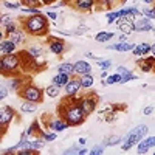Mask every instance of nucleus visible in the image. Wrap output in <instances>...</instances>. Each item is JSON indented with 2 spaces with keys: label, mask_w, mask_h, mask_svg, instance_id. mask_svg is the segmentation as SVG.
<instances>
[{
  "label": "nucleus",
  "mask_w": 155,
  "mask_h": 155,
  "mask_svg": "<svg viewBox=\"0 0 155 155\" xmlns=\"http://www.w3.org/2000/svg\"><path fill=\"white\" fill-rule=\"evenodd\" d=\"M153 155H155V152H153Z\"/></svg>",
  "instance_id": "58"
},
{
  "label": "nucleus",
  "mask_w": 155,
  "mask_h": 155,
  "mask_svg": "<svg viewBox=\"0 0 155 155\" xmlns=\"http://www.w3.org/2000/svg\"><path fill=\"white\" fill-rule=\"evenodd\" d=\"M88 150L87 149H84L81 144L79 146H73V147H70V149H65L64 150V155H84V153H87Z\"/></svg>",
  "instance_id": "28"
},
{
  "label": "nucleus",
  "mask_w": 155,
  "mask_h": 155,
  "mask_svg": "<svg viewBox=\"0 0 155 155\" xmlns=\"http://www.w3.org/2000/svg\"><path fill=\"white\" fill-rule=\"evenodd\" d=\"M135 45L134 44H129V42H118V44H113V45H109V50H115V51H130L134 50Z\"/></svg>",
  "instance_id": "19"
},
{
  "label": "nucleus",
  "mask_w": 155,
  "mask_h": 155,
  "mask_svg": "<svg viewBox=\"0 0 155 155\" xmlns=\"http://www.w3.org/2000/svg\"><path fill=\"white\" fill-rule=\"evenodd\" d=\"M116 73H120L121 74V79H123V84L127 82V81H130V79H137V74H134L130 70H127L126 67H118L116 68Z\"/></svg>",
  "instance_id": "18"
},
{
  "label": "nucleus",
  "mask_w": 155,
  "mask_h": 155,
  "mask_svg": "<svg viewBox=\"0 0 155 155\" xmlns=\"http://www.w3.org/2000/svg\"><path fill=\"white\" fill-rule=\"evenodd\" d=\"M85 56H87V58H95V54H93V53H85Z\"/></svg>",
  "instance_id": "54"
},
{
  "label": "nucleus",
  "mask_w": 155,
  "mask_h": 155,
  "mask_svg": "<svg viewBox=\"0 0 155 155\" xmlns=\"http://www.w3.org/2000/svg\"><path fill=\"white\" fill-rule=\"evenodd\" d=\"M19 96H22L25 101H31L36 104H41L44 101V90L34 84H25L22 90H19Z\"/></svg>",
  "instance_id": "4"
},
{
  "label": "nucleus",
  "mask_w": 155,
  "mask_h": 155,
  "mask_svg": "<svg viewBox=\"0 0 155 155\" xmlns=\"http://www.w3.org/2000/svg\"><path fill=\"white\" fill-rule=\"evenodd\" d=\"M95 84V78L92 73H87V74H81V85L82 88H90V87H93Z\"/></svg>",
  "instance_id": "22"
},
{
  "label": "nucleus",
  "mask_w": 155,
  "mask_h": 155,
  "mask_svg": "<svg viewBox=\"0 0 155 155\" xmlns=\"http://www.w3.org/2000/svg\"><path fill=\"white\" fill-rule=\"evenodd\" d=\"M120 42H127V34L123 33V34L120 36Z\"/></svg>",
  "instance_id": "50"
},
{
  "label": "nucleus",
  "mask_w": 155,
  "mask_h": 155,
  "mask_svg": "<svg viewBox=\"0 0 155 155\" xmlns=\"http://www.w3.org/2000/svg\"><path fill=\"white\" fill-rule=\"evenodd\" d=\"M149 149H152V146H150V143H149V138L146 137V138H143L138 143V149H137V153H147V150Z\"/></svg>",
  "instance_id": "27"
},
{
  "label": "nucleus",
  "mask_w": 155,
  "mask_h": 155,
  "mask_svg": "<svg viewBox=\"0 0 155 155\" xmlns=\"http://www.w3.org/2000/svg\"><path fill=\"white\" fill-rule=\"evenodd\" d=\"M150 9H152V12H153V16H155V3H153V6H152Z\"/></svg>",
  "instance_id": "55"
},
{
  "label": "nucleus",
  "mask_w": 155,
  "mask_h": 155,
  "mask_svg": "<svg viewBox=\"0 0 155 155\" xmlns=\"http://www.w3.org/2000/svg\"><path fill=\"white\" fill-rule=\"evenodd\" d=\"M9 37H11V41L14 42L16 45H22L23 41H25V34H23V31H16V33H12Z\"/></svg>",
  "instance_id": "32"
},
{
  "label": "nucleus",
  "mask_w": 155,
  "mask_h": 155,
  "mask_svg": "<svg viewBox=\"0 0 155 155\" xmlns=\"http://www.w3.org/2000/svg\"><path fill=\"white\" fill-rule=\"evenodd\" d=\"M96 64H98V67H101L102 70H109L112 67V61L110 59H99Z\"/></svg>",
  "instance_id": "38"
},
{
  "label": "nucleus",
  "mask_w": 155,
  "mask_h": 155,
  "mask_svg": "<svg viewBox=\"0 0 155 155\" xmlns=\"http://www.w3.org/2000/svg\"><path fill=\"white\" fill-rule=\"evenodd\" d=\"M85 141H87L85 138H79V144H81V146H84V144H85Z\"/></svg>",
  "instance_id": "52"
},
{
  "label": "nucleus",
  "mask_w": 155,
  "mask_h": 155,
  "mask_svg": "<svg viewBox=\"0 0 155 155\" xmlns=\"http://www.w3.org/2000/svg\"><path fill=\"white\" fill-rule=\"evenodd\" d=\"M152 31H153V36H155V28H153V30H152Z\"/></svg>",
  "instance_id": "56"
},
{
  "label": "nucleus",
  "mask_w": 155,
  "mask_h": 155,
  "mask_svg": "<svg viewBox=\"0 0 155 155\" xmlns=\"http://www.w3.org/2000/svg\"><path fill=\"white\" fill-rule=\"evenodd\" d=\"M132 51H134V54H135V56H144V54L150 53V45L146 44V42L138 44V45H135V48H134Z\"/></svg>",
  "instance_id": "20"
},
{
  "label": "nucleus",
  "mask_w": 155,
  "mask_h": 155,
  "mask_svg": "<svg viewBox=\"0 0 155 155\" xmlns=\"http://www.w3.org/2000/svg\"><path fill=\"white\" fill-rule=\"evenodd\" d=\"M141 2H144V3H153L155 0H141Z\"/></svg>",
  "instance_id": "53"
},
{
  "label": "nucleus",
  "mask_w": 155,
  "mask_h": 155,
  "mask_svg": "<svg viewBox=\"0 0 155 155\" xmlns=\"http://www.w3.org/2000/svg\"><path fill=\"white\" fill-rule=\"evenodd\" d=\"M150 53H152V56H155V44L150 45Z\"/></svg>",
  "instance_id": "51"
},
{
  "label": "nucleus",
  "mask_w": 155,
  "mask_h": 155,
  "mask_svg": "<svg viewBox=\"0 0 155 155\" xmlns=\"http://www.w3.org/2000/svg\"><path fill=\"white\" fill-rule=\"evenodd\" d=\"M51 130L53 132H62V130H65V129L68 127V123L64 120V118H58V120H51L50 121V124H47Z\"/></svg>",
  "instance_id": "13"
},
{
  "label": "nucleus",
  "mask_w": 155,
  "mask_h": 155,
  "mask_svg": "<svg viewBox=\"0 0 155 155\" xmlns=\"http://www.w3.org/2000/svg\"><path fill=\"white\" fill-rule=\"evenodd\" d=\"M147 132H149V127H147L146 124L137 126V127L132 129V130L129 132L126 137H123V146H121V149H123L124 152H127L134 144L140 143V141L147 135Z\"/></svg>",
  "instance_id": "3"
},
{
  "label": "nucleus",
  "mask_w": 155,
  "mask_h": 155,
  "mask_svg": "<svg viewBox=\"0 0 155 155\" xmlns=\"http://www.w3.org/2000/svg\"><path fill=\"white\" fill-rule=\"evenodd\" d=\"M23 85H25V84H23V78H20V76L14 78V79H11V82H9V88L14 90V92H19V90H22Z\"/></svg>",
  "instance_id": "29"
},
{
  "label": "nucleus",
  "mask_w": 155,
  "mask_h": 155,
  "mask_svg": "<svg viewBox=\"0 0 155 155\" xmlns=\"http://www.w3.org/2000/svg\"><path fill=\"white\" fill-rule=\"evenodd\" d=\"M113 36H115V34H113L112 31H101V33H98V34L95 36V41L104 44V42H109L110 39H113Z\"/></svg>",
  "instance_id": "25"
},
{
  "label": "nucleus",
  "mask_w": 155,
  "mask_h": 155,
  "mask_svg": "<svg viewBox=\"0 0 155 155\" xmlns=\"http://www.w3.org/2000/svg\"><path fill=\"white\" fill-rule=\"evenodd\" d=\"M134 28H135V31H138V33H147V31H152L153 30V25L150 23V19H147V17H140V19H137L135 22H134Z\"/></svg>",
  "instance_id": "11"
},
{
  "label": "nucleus",
  "mask_w": 155,
  "mask_h": 155,
  "mask_svg": "<svg viewBox=\"0 0 155 155\" xmlns=\"http://www.w3.org/2000/svg\"><path fill=\"white\" fill-rule=\"evenodd\" d=\"M123 143V137H118V135H110L109 138H106L104 141H102V146L104 147H109V146H116Z\"/></svg>",
  "instance_id": "24"
},
{
  "label": "nucleus",
  "mask_w": 155,
  "mask_h": 155,
  "mask_svg": "<svg viewBox=\"0 0 155 155\" xmlns=\"http://www.w3.org/2000/svg\"><path fill=\"white\" fill-rule=\"evenodd\" d=\"M9 22H11V17H9L8 14H3V16H2V27H5V25L9 23Z\"/></svg>",
  "instance_id": "46"
},
{
  "label": "nucleus",
  "mask_w": 155,
  "mask_h": 155,
  "mask_svg": "<svg viewBox=\"0 0 155 155\" xmlns=\"http://www.w3.org/2000/svg\"><path fill=\"white\" fill-rule=\"evenodd\" d=\"M65 88V95L67 98H71V96H76L78 92L82 88L81 85V79H78V78H70V81L67 82V85L64 87Z\"/></svg>",
  "instance_id": "9"
},
{
  "label": "nucleus",
  "mask_w": 155,
  "mask_h": 155,
  "mask_svg": "<svg viewBox=\"0 0 155 155\" xmlns=\"http://www.w3.org/2000/svg\"><path fill=\"white\" fill-rule=\"evenodd\" d=\"M20 2L25 5V6H28V8H39L42 3H41V0H20Z\"/></svg>",
  "instance_id": "36"
},
{
  "label": "nucleus",
  "mask_w": 155,
  "mask_h": 155,
  "mask_svg": "<svg viewBox=\"0 0 155 155\" xmlns=\"http://www.w3.org/2000/svg\"><path fill=\"white\" fill-rule=\"evenodd\" d=\"M16 44L11 41V39H8V41H2V44H0V51H2V56L5 54H12L16 51Z\"/></svg>",
  "instance_id": "16"
},
{
  "label": "nucleus",
  "mask_w": 155,
  "mask_h": 155,
  "mask_svg": "<svg viewBox=\"0 0 155 155\" xmlns=\"http://www.w3.org/2000/svg\"><path fill=\"white\" fill-rule=\"evenodd\" d=\"M58 71L59 73H67V74L73 76L74 74V64H71V62H62V64L58 65Z\"/></svg>",
  "instance_id": "21"
},
{
  "label": "nucleus",
  "mask_w": 155,
  "mask_h": 155,
  "mask_svg": "<svg viewBox=\"0 0 155 155\" xmlns=\"http://www.w3.org/2000/svg\"><path fill=\"white\" fill-rule=\"evenodd\" d=\"M36 109H37V104L36 102H31V101H25L20 106V110L23 113H33V112H36Z\"/></svg>",
  "instance_id": "30"
},
{
  "label": "nucleus",
  "mask_w": 155,
  "mask_h": 155,
  "mask_svg": "<svg viewBox=\"0 0 155 155\" xmlns=\"http://www.w3.org/2000/svg\"><path fill=\"white\" fill-rule=\"evenodd\" d=\"M2 28H3V33H6V36H11L12 33L19 31V25L16 22H9V23L5 25V27H2Z\"/></svg>",
  "instance_id": "31"
},
{
  "label": "nucleus",
  "mask_w": 155,
  "mask_h": 155,
  "mask_svg": "<svg viewBox=\"0 0 155 155\" xmlns=\"http://www.w3.org/2000/svg\"><path fill=\"white\" fill-rule=\"evenodd\" d=\"M8 96V88H6V85H2L0 87V99H5Z\"/></svg>",
  "instance_id": "43"
},
{
  "label": "nucleus",
  "mask_w": 155,
  "mask_h": 155,
  "mask_svg": "<svg viewBox=\"0 0 155 155\" xmlns=\"http://www.w3.org/2000/svg\"><path fill=\"white\" fill-rule=\"evenodd\" d=\"M115 82L123 84V79H121V74H120V73H115V74H109V76H107L106 84H115Z\"/></svg>",
  "instance_id": "34"
},
{
  "label": "nucleus",
  "mask_w": 155,
  "mask_h": 155,
  "mask_svg": "<svg viewBox=\"0 0 155 155\" xmlns=\"http://www.w3.org/2000/svg\"><path fill=\"white\" fill-rule=\"evenodd\" d=\"M120 17H121L120 9H118V11H115V12H107V23H113L115 20H118Z\"/></svg>",
  "instance_id": "37"
},
{
  "label": "nucleus",
  "mask_w": 155,
  "mask_h": 155,
  "mask_svg": "<svg viewBox=\"0 0 155 155\" xmlns=\"http://www.w3.org/2000/svg\"><path fill=\"white\" fill-rule=\"evenodd\" d=\"M48 50H50L53 54L61 56L64 51H65V42H64L62 39H58V37L48 39Z\"/></svg>",
  "instance_id": "8"
},
{
  "label": "nucleus",
  "mask_w": 155,
  "mask_h": 155,
  "mask_svg": "<svg viewBox=\"0 0 155 155\" xmlns=\"http://www.w3.org/2000/svg\"><path fill=\"white\" fill-rule=\"evenodd\" d=\"M22 11L23 12H28V14L31 16V14H39V12H41V11H39V8H22Z\"/></svg>",
  "instance_id": "42"
},
{
  "label": "nucleus",
  "mask_w": 155,
  "mask_h": 155,
  "mask_svg": "<svg viewBox=\"0 0 155 155\" xmlns=\"http://www.w3.org/2000/svg\"><path fill=\"white\" fill-rule=\"evenodd\" d=\"M59 113L61 118H64L68 126H79L85 121V112L82 110L81 104H79V98H70V102H64L59 107Z\"/></svg>",
  "instance_id": "1"
},
{
  "label": "nucleus",
  "mask_w": 155,
  "mask_h": 155,
  "mask_svg": "<svg viewBox=\"0 0 155 155\" xmlns=\"http://www.w3.org/2000/svg\"><path fill=\"white\" fill-rule=\"evenodd\" d=\"M87 73H92V65L87 61L74 62V74H87Z\"/></svg>",
  "instance_id": "15"
},
{
  "label": "nucleus",
  "mask_w": 155,
  "mask_h": 155,
  "mask_svg": "<svg viewBox=\"0 0 155 155\" xmlns=\"http://www.w3.org/2000/svg\"><path fill=\"white\" fill-rule=\"evenodd\" d=\"M116 27H118V30L124 34H130V33L135 31L134 20L130 17H120L118 20H116Z\"/></svg>",
  "instance_id": "10"
},
{
  "label": "nucleus",
  "mask_w": 155,
  "mask_h": 155,
  "mask_svg": "<svg viewBox=\"0 0 155 155\" xmlns=\"http://www.w3.org/2000/svg\"><path fill=\"white\" fill-rule=\"evenodd\" d=\"M22 27L23 30L27 31L28 34H34V36H42V34H47L48 31V19L42 14V12H39V14H31L28 17H25L22 20Z\"/></svg>",
  "instance_id": "2"
},
{
  "label": "nucleus",
  "mask_w": 155,
  "mask_h": 155,
  "mask_svg": "<svg viewBox=\"0 0 155 155\" xmlns=\"http://www.w3.org/2000/svg\"><path fill=\"white\" fill-rule=\"evenodd\" d=\"M42 129H41V124H39V121H34L28 129H27V135L28 137H34V135H37V137H41L42 135Z\"/></svg>",
  "instance_id": "23"
},
{
  "label": "nucleus",
  "mask_w": 155,
  "mask_h": 155,
  "mask_svg": "<svg viewBox=\"0 0 155 155\" xmlns=\"http://www.w3.org/2000/svg\"><path fill=\"white\" fill-rule=\"evenodd\" d=\"M22 65V58L17 56V54H5L2 56V59H0V70H2V73H12L16 71L19 67Z\"/></svg>",
  "instance_id": "5"
},
{
  "label": "nucleus",
  "mask_w": 155,
  "mask_h": 155,
  "mask_svg": "<svg viewBox=\"0 0 155 155\" xmlns=\"http://www.w3.org/2000/svg\"><path fill=\"white\" fill-rule=\"evenodd\" d=\"M143 16H144V17H147V19H155V16H153L152 9H149V8L143 9Z\"/></svg>",
  "instance_id": "44"
},
{
  "label": "nucleus",
  "mask_w": 155,
  "mask_h": 155,
  "mask_svg": "<svg viewBox=\"0 0 155 155\" xmlns=\"http://www.w3.org/2000/svg\"><path fill=\"white\" fill-rule=\"evenodd\" d=\"M45 141H54L56 138H58V135H56V132H42V135H41Z\"/></svg>",
  "instance_id": "39"
},
{
  "label": "nucleus",
  "mask_w": 155,
  "mask_h": 155,
  "mask_svg": "<svg viewBox=\"0 0 155 155\" xmlns=\"http://www.w3.org/2000/svg\"><path fill=\"white\" fill-rule=\"evenodd\" d=\"M41 3H42V5H47V6H50V5L56 3V0H41Z\"/></svg>",
  "instance_id": "48"
},
{
  "label": "nucleus",
  "mask_w": 155,
  "mask_h": 155,
  "mask_svg": "<svg viewBox=\"0 0 155 155\" xmlns=\"http://www.w3.org/2000/svg\"><path fill=\"white\" fill-rule=\"evenodd\" d=\"M115 3V0H96V5L99 8H104V9H110Z\"/></svg>",
  "instance_id": "35"
},
{
  "label": "nucleus",
  "mask_w": 155,
  "mask_h": 155,
  "mask_svg": "<svg viewBox=\"0 0 155 155\" xmlns=\"http://www.w3.org/2000/svg\"><path fill=\"white\" fill-rule=\"evenodd\" d=\"M153 65H155V56H150V58H146V59H138L137 61V67L144 71V73H149L153 70Z\"/></svg>",
  "instance_id": "12"
},
{
  "label": "nucleus",
  "mask_w": 155,
  "mask_h": 155,
  "mask_svg": "<svg viewBox=\"0 0 155 155\" xmlns=\"http://www.w3.org/2000/svg\"><path fill=\"white\" fill-rule=\"evenodd\" d=\"M90 155H102L104 153V146H95L92 150H88Z\"/></svg>",
  "instance_id": "40"
},
{
  "label": "nucleus",
  "mask_w": 155,
  "mask_h": 155,
  "mask_svg": "<svg viewBox=\"0 0 155 155\" xmlns=\"http://www.w3.org/2000/svg\"><path fill=\"white\" fill-rule=\"evenodd\" d=\"M153 70H155V65H153Z\"/></svg>",
  "instance_id": "57"
},
{
  "label": "nucleus",
  "mask_w": 155,
  "mask_h": 155,
  "mask_svg": "<svg viewBox=\"0 0 155 155\" xmlns=\"http://www.w3.org/2000/svg\"><path fill=\"white\" fill-rule=\"evenodd\" d=\"M14 115H16L14 109L9 107V106L2 109V112H0V127H2V134L5 132V127H8V124L12 121Z\"/></svg>",
  "instance_id": "7"
},
{
  "label": "nucleus",
  "mask_w": 155,
  "mask_h": 155,
  "mask_svg": "<svg viewBox=\"0 0 155 155\" xmlns=\"http://www.w3.org/2000/svg\"><path fill=\"white\" fill-rule=\"evenodd\" d=\"M79 104H81L82 110L85 112V115H90L96 109L98 98H96V95H85V96L79 98Z\"/></svg>",
  "instance_id": "6"
},
{
  "label": "nucleus",
  "mask_w": 155,
  "mask_h": 155,
  "mask_svg": "<svg viewBox=\"0 0 155 155\" xmlns=\"http://www.w3.org/2000/svg\"><path fill=\"white\" fill-rule=\"evenodd\" d=\"M71 3L76 9H79V11H90L95 6L96 0H71Z\"/></svg>",
  "instance_id": "14"
},
{
  "label": "nucleus",
  "mask_w": 155,
  "mask_h": 155,
  "mask_svg": "<svg viewBox=\"0 0 155 155\" xmlns=\"http://www.w3.org/2000/svg\"><path fill=\"white\" fill-rule=\"evenodd\" d=\"M107 76H109L107 70H102V73H101V79H107Z\"/></svg>",
  "instance_id": "49"
},
{
  "label": "nucleus",
  "mask_w": 155,
  "mask_h": 155,
  "mask_svg": "<svg viewBox=\"0 0 155 155\" xmlns=\"http://www.w3.org/2000/svg\"><path fill=\"white\" fill-rule=\"evenodd\" d=\"M68 81H70V74H67V73H59L58 71V74L53 76V84H56L58 87H65Z\"/></svg>",
  "instance_id": "17"
},
{
  "label": "nucleus",
  "mask_w": 155,
  "mask_h": 155,
  "mask_svg": "<svg viewBox=\"0 0 155 155\" xmlns=\"http://www.w3.org/2000/svg\"><path fill=\"white\" fill-rule=\"evenodd\" d=\"M3 6H6V8H9V9H19L20 2H17V3H11V2H8V0H3Z\"/></svg>",
  "instance_id": "41"
},
{
  "label": "nucleus",
  "mask_w": 155,
  "mask_h": 155,
  "mask_svg": "<svg viewBox=\"0 0 155 155\" xmlns=\"http://www.w3.org/2000/svg\"><path fill=\"white\" fill-rule=\"evenodd\" d=\"M47 17H50V19L56 20V19L59 17V14H58V12H54V11H48V12H47Z\"/></svg>",
  "instance_id": "45"
},
{
  "label": "nucleus",
  "mask_w": 155,
  "mask_h": 155,
  "mask_svg": "<svg viewBox=\"0 0 155 155\" xmlns=\"http://www.w3.org/2000/svg\"><path fill=\"white\" fill-rule=\"evenodd\" d=\"M27 51H28V53H30L33 58H39V56H42V54H44L42 47H39V45H31Z\"/></svg>",
  "instance_id": "33"
},
{
  "label": "nucleus",
  "mask_w": 155,
  "mask_h": 155,
  "mask_svg": "<svg viewBox=\"0 0 155 155\" xmlns=\"http://www.w3.org/2000/svg\"><path fill=\"white\" fill-rule=\"evenodd\" d=\"M153 110H155V109H153L152 106H149V107H144V109H143V115H146V116H149V115H150V113H152Z\"/></svg>",
  "instance_id": "47"
},
{
  "label": "nucleus",
  "mask_w": 155,
  "mask_h": 155,
  "mask_svg": "<svg viewBox=\"0 0 155 155\" xmlns=\"http://www.w3.org/2000/svg\"><path fill=\"white\" fill-rule=\"evenodd\" d=\"M45 93H47L50 98H58V96H59V93H61V87H58L56 84L51 82L50 85H47V87H45Z\"/></svg>",
  "instance_id": "26"
}]
</instances>
